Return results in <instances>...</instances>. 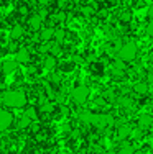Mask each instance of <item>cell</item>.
I'll use <instances>...</instances> for the list:
<instances>
[{"mask_svg":"<svg viewBox=\"0 0 153 154\" xmlns=\"http://www.w3.org/2000/svg\"><path fill=\"white\" fill-rule=\"evenodd\" d=\"M18 61L17 59H10V61H5L2 64V74L3 75H10V74H13V72H17V69H18Z\"/></svg>","mask_w":153,"mask_h":154,"instance_id":"obj_8","label":"cell"},{"mask_svg":"<svg viewBox=\"0 0 153 154\" xmlns=\"http://www.w3.org/2000/svg\"><path fill=\"white\" fill-rule=\"evenodd\" d=\"M54 20L58 21V23H64L66 21V12H63V10H59V12L54 15Z\"/></svg>","mask_w":153,"mask_h":154,"instance_id":"obj_25","label":"cell"},{"mask_svg":"<svg viewBox=\"0 0 153 154\" xmlns=\"http://www.w3.org/2000/svg\"><path fill=\"white\" fill-rule=\"evenodd\" d=\"M36 139H38V141H45V139H46V134H45V133H36Z\"/></svg>","mask_w":153,"mask_h":154,"instance_id":"obj_30","label":"cell"},{"mask_svg":"<svg viewBox=\"0 0 153 154\" xmlns=\"http://www.w3.org/2000/svg\"><path fill=\"white\" fill-rule=\"evenodd\" d=\"M66 36H68V33H66L64 28H56V33H54V41H58V43L63 45V41L66 39Z\"/></svg>","mask_w":153,"mask_h":154,"instance_id":"obj_20","label":"cell"},{"mask_svg":"<svg viewBox=\"0 0 153 154\" xmlns=\"http://www.w3.org/2000/svg\"><path fill=\"white\" fill-rule=\"evenodd\" d=\"M49 54H53V56H59L61 54V43L58 41H51V49H49Z\"/></svg>","mask_w":153,"mask_h":154,"instance_id":"obj_21","label":"cell"},{"mask_svg":"<svg viewBox=\"0 0 153 154\" xmlns=\"http://www.w3.org/2000/svg\"><path fill=\"white\" fill-rule=\"evenodd\" d=\"M31 123L33 122H31L27 115H23V116H20V120L17 122V130H27V128H30Z\"/></svg>","mask_w":153,"mask_h":154,"instance_id":"obj_15","label":"cell"},{"mask_svg":"<svg viewBox=\"0 0 153 154\" xmlns=\"http://www.w3.org/2000/svg\"><path fill=\"white\" fill-rule=\"evenodd\" d=\"M13 125V115L5 108H0V133L7 131Z\"/></svg>","mask_w":153,"mask_h":154,"instance_id":"obj_4","label":"cell"},{"mask_svg":"<svg viewBox=\"0 0 153 154\" xmlns=\"http://www.w3.org/2000/svg\"><path fill=\"white\" fill-rule=\"evenodd\" d=\"M15 59L18 61V64H28L31 61V54L28 48H20L15 53Z\"/></svg>","mask_w":153,"mask_h":154,"instance_id":"obj_7","label":"cell"},{"mask_svg":"<svg viewBox=\"0 0 153 154\" xmlns=\"http://www.w3.org/2000/svg\"><path fill=\"white\" fill-rule=\"evenodd\" d=\"M117 103L122 108H133V102H132V98H129V97H119Z\"/></svg>","mask_w":153,"mask_h":154,"instance_id":"obj_19","label":"cell"},{"mask_svg":"<svg viewBox=\"0 0 153 154\" xmlns=\"http://www.w3.org/2000/svg\"><path fill=\"white\" fill-rule=\"evenodd\" d=\"M40 108H41V112H43V113H53L54 110H56V105L51 103V102H46V103L40 105Z\"/></svg>","mask_w":153,"mask_h":154,"instance_id":"obj_22","label":"cell"},{"mask_svg":"<svg viewBox=\"0 0 153 154\" xmlns=\"http://www.w3.org/2000/svg\"><path fill=\"white\" fill-rule=\"evenodd\" d=\"M137 46L135 43H125V45L120 46V49L117 51V57L122 59L123 62H129V61H133L137 57Z\"/></svg>","mask_w":153,"mask_h":154,"instance_id":"obj_2","label":"cell"},{"mask_svg":"<svg viewBox=\"0 0 153 154\" xmlns=\"http://www.w3.org/2000/svg\"><path fill=\"white\" fill-rule=\"evenodd\" d=\"M133 92L138 94V95L148 94V84L147 82H137L135 85H133Z\"/></svg>","mask_w":153,"mask_h":154,"instance_id":"obj_16","label":"cell"},{"mask_svg":"<svg viewBox=\"0 0 153 154\" xmlns=\"http://www.w3.org/2000/svg\"><path fill=\"white\" fill-rule=\"evenodd\" d=\"M23 115H27L31 122H36V120H38V108L36 107H27Z\"/></svg>","mask_w":153,"mask_h":154,"instance_id":"obj_17","label":"cell"},{"mask_svg":"<svg viewBox=\"0 0 153 154\" xmlns=\"http://www.w3.org/2000/svg\"><path fill=\"white\" fill-rule=\"evenodd\" d=\"M147 15H148V18H150V20H153V3L147 8Z\"/></svg>","mask_w":153,"mask_h":154,"instance_id":"obj_29","label":"cell"},{"mask_svg":"<svg viewBox=\"0 0 153 154\" xmlns=\"http://www.w3.org/2000/svg\"><path fill=\"white\" fill-rule=\"evenodd\" d=\"M43 67L46 69V71H54V69L58 67V57L53 56V54H46L45 59H43Z\"/></svg>","mask_w":153,"mask_h":154,"instance_id":"obj_10","label":"cell"},{"mask_svg":"<svg viewBox=\"0 0 153 154\" xmlns=\"http://www.w3.org/2000/svg\"><path fill=\"white\" fill-rule=\"evenodd\" d=\"M133 154H143V152H142V151H135V152H133Z\"/></svg>","mask_w":153,"mask_h":154,"instance_id":"obj_32","label":"cell"},{"mask_svg":"<svg viewBox=\"0 0 153 154\" xmlns=\"http://www.w3.org/2000/svg\"><path fill=\"white\" fill-rule=\"evenodd\" d=\"M0 102H2V98H0Z\"/></svg>","mask_w":153,"mask_h":154,"instance_id":"obj_35","label":"cell"},{"mask_svg":"<svg viewBox=\"0 0 153 154\" xmlns=\"http://www.w3.org/2000/svg\"><path fill=\"white\" fill-rule=\"evenodd\" d=\"M133 130L129 126V125H123V126H119L117 128V139L119 141H127V138L132 136Z\"/></svg>","mask_w":153,"mask_h":154,"instance_id":"obj_11","label":"cell"},{"mask_svg":"<svg viewBox=\"0 0 153 154\" xmlns=\"http://www.w3.org/2000/svg\"><path fill=\"white\" fill-rule=\"evenodd\" d=\"M38 33H40V41L49 43V41H53V39H54V33H56V28H53V26H46V28H45V26H43Z\"/></svg>","mask_w":153,"mask_h":154,"instance_id":"obj_6","label":"cell"},{"mask_svg":"<svg viewBox=\"0 0 153 154\" xmlns=\"http://www.w3.org/2000/svg\"><path fill=\"white\" fill-rule=\"evenodd\" d=\"M0 98H2L0 103H3L8 108H23L27 105V95H25L23 90H18V89L7 90V92H3L0 95Z\"/></svg>","mask_w":153,"mask_h":154,"instance_id":"obj_1","label":"cell"},{"mask_svg":"<svg viewBox=\"0 0 153 154\" xmlns=\"http://www.w3.org/2000/svg\"><path fill=\"white\" fill-rule=\"evenodd\" d=\"M147 35L153 36V20H150V23L147 25Z\"/></svg>","mask_w":153,"mask_h":154,"instance_id":"obj_28","label":"cell"},{"mask_svg":"<svg viewBox=\"0 0 153 154\" xmlns=\"http://www.w3.org/2000/svg\"><path fill=\"white\" fill-rule=\"evenodd\" d=\"M27 25L31 31H40L43 28V18L40 13H31L27 20Z\"/></svg>","mask_w":153,"mask_h":154,"instance_id":"obj_5","label":"cell"},{"mask_svg":"<svg viewBox=\"0 0 153 154\" xmlns=\"http://www.w3.org/2000/svg\"><path fill=\"white\" fill-rule=\"evenodd\" d=\"M79 120H81L84 125H91L92 126V120H94V113L91 110H84V112L79 113Z\"/></svg>","mask_w":153,"mask_h":154,"instance_id":"obj_14","label":"cell"},{"mask_svg":"<svg viewBox=\"0 0 153 154\" xmlns=\"http://www.w3.org/2000/svg\"><path fill=\"white\" fill-rule=\"evenodd\" d=\"M0 54H2V51H0Z\"/></svg>","mask_w":153,"mask_h":154,"instance_id":"obj_34","label":"cell"},{"mask_svg":"<svg viewBox=\"0 0 153 154\" xmlns=\"http://www.w3.org/2000/svg\"><path fill=\"white\" fill-rule=\"evenodd\" d=\"M18 12H20L21 15H28V12H30V8H28V5H20V8H18Z\"/></svg>","mask_w":153,"mask_h":154,"instance_id":"obj_27","label":"cell"},{"mask_svg":"<svg viewBox=\"0 0 153 154\" xmlns=\"http://www.w3.org/2000/svg\"><path fill=\"white\" fill-rule=\"evenodd\" d=\"M23 35H25V28L20 23H15L12 26V30H10V39L12 41H20L23 38Z\"/></svg>","mask_w":153,"mask_h":154,"instance_id":"obj_9","label":"cell"},{"mask_svg":"<svg viewBox=\"0 0 153 154\" xmlns=\"http://www.w3.org/2000/svg\"><path fill=\"white\" fill-rule=\"evenodd\" d=\"M36 2H38L40 5H48V3H51L53 0H36Z\"/></svg>","mask_w":153,"mask_h":154,"instance_id":"obj_31","label":"cell"},{"mask_svg":"<svg viewBox=\"0 0 153 154\" xmlns=\"http://www.w3.org/2000/svg\"><path fill=\"white\" fill-rule=\"evenodd\" d=\"M151 122H153L151 115H148V113H143V115L138 116L137 126H138V128H142V130H147V128H150V126H151Z\"/></svg>","mask_w":153,"mask_h":154,"instance_id":"obj_13","label":"cell"},{"mask_svg":"<svg viewBox=\"0 0 153 154\" xmlns=\"http://www.w3.org/2000/svg\"><path fill=\"white\" fill-rule=\"evenodd\" d=\"M96 13H97V12H96V8H94V7H91V5H86L84 8H82V15L87 17V18L94 17Z\"/></svg>","mask_w":153,"mask_h":154,"instance_id":"obj_23","label":"cell"},{"mask_svg":"<svg viewBox=\"0 0 153 154\" xmlns=\"http://www.w3.org/2000/svg\"><path fill=\"white\" fill-rule=\"evenodd\" d=\"M119 18H120V21H122L123 25L130 23V21H132V18H133L132 10H122V12H120V15H119Z\"/></svg>","mask_w":153,"mask_h":154,"instance_id":"obj_18","label":"cell"},{"mask_svg":"<svg viewBox=\"0 0 153 154\" xmlns=\"http://www.w3.org/2000/svg\"><path fill=\"white\" fill-rule=\"evenodd\" d=\"M87 98H89V87L87 85H78L72 89L71 92V100L74 102L76 105H84L87 102Z\"/></svg>","mask_w":153,"mask_h":154,"instance_id":"obj_3","label":"cell"},{"mask_svg":"<svg viewBox=\"0 0 153 154\" xmlns=\"http://www.w3.org/2000/svg\"><path fill=\"white\" fill-rule=\"evenodd\" d=\"M112 69H115V71H125V64H123V61L122 59H115L114 61V64H112Z\"/></svg>","mask_w":153,"mask_h":154,"instance_id":"obj_24","label":"cell"},{"mask_svg":"<svg viewBox=\"0 0 153 154\" xmlns=\"http://www.w3.org/2000/svg\"><path fill=\"white\" fill-rule=\"evenodd\" d=\"M2 3H3V0H0V7H2Z\"/></svg>","mask_w":153,"mask_h":154,"instance_id":"obj_33","label":"cell"},{"mask_svg":"<svg viewBox=\"0 0 153 154\" xmlns=\"http://www.w3.org/2000/svg\"><path fill=\"white\" fill-rule=\"evenodd\" d=\"M135 151H137L135 144H132V143H129V141H122L120 146L117 148V154H133Z\"/></svg>","mask_w":153,"mask_h":154,"instance_id":"obj_12","label":"cell"},{"mask_svg":"<svg viewBox=\"0 0 153 154\" xmlns=\"http://www.w3.org/2000/svg\"><path fill=\"white\" fill-rule=\"evenodd\" d=\"M30 130L33 131L35 134H36V133H40V123H38V122H33V123L30 125Z\"/></svg>","mask_w":153,"mask_h":154,"instance_id":"obj_26","label":"cell"}]
</instances>
